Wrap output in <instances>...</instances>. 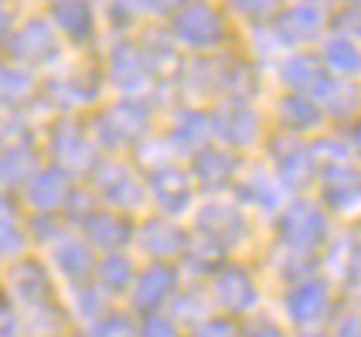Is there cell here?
I'll return each mask as SVG.
<instances>
[{"label": "cell", "mask_w": 361, "mask_h": 337, "mask_svg": "<svg viewBox=\"0 0 361 337\" xmlns=\"http://www.w3.org/2000/svg\"><path fill=\"white\" fill-rule=\"evenodd\" d=\"M44 147H48V164L61 167L65 174L79 178V174H92L96 171V143L89 137V126L79 116H59L48 123L44 130Z\"/></svg>", "instance_id": "6da1fadb"}, {"label": "cell", "mask_w": 361, "mask_h": 337, "mask_svg": "<svg viewBox=\"0 0 361 337\" xmlns=\"http://www.w3.org/2000/svg\"><path fill=\"white\" fill-rule=\"evenodd\" d=\"M4 290H7L11 303L18 307L20 314H31V310H41V307H48V303H59L55 273L48 269L44 256H31V252L7 266Z\"/></svg>", "instance_id": "7a4b0ae2"}, {"label": "cell", "mask_w": 361, "mask_h": 337, "mask_svg": "<svg viewBox=\"0 0 361 337\" xmlns=\"http://www.w3.org/2000/svg\"><path fill=\"white\" fill-rule=\"evenodd\" d=\"M61 44L59 31L51 27L48 14H31V18H20L14 35L7 41V59L24 65V68H48L61 59Z\"/></svg>", "instance_id": "3957f363"}, {"label": "cell", "mask_w": 361, "mask_h": 337, "mask_svg": "<svg viewBox=\"0 0 361 337\" xmlns=\"http://www.w3.org/2000/svg\"><path fill=\"white\" fill-rule=\"evenodd\" d=\"M147 130V113L133 99H120L113 106H102L96 119H89V137L102 150H126V143L140 140Z\"/></svg>", "instance_id": "277c9868"}, {"label": "cell", "mask_w": 361, "mask_h": 337, "mask_svg": "<svg viewBox=\"0 0 361 337\" xmlns=\"http://www.w3.org/2000/svg\"><path fill=\"white\" fill-rule=\"evenodd\" d=\"M96 252L89 249V242L68 225L51 245H44V262L48 269L55 273V279L68 283V286H79V283H89L92 279V269H96Z\"/></svg>", "instance_id": "5b68a950"}, {"label": "cell", "mask_w": 361, "mask_h": 337, "mask_svg": "<svg viewBox=\"0 0 361 337\" xmlns=\"http://www.w3.org/2000/svg\"><path fill=\"white\" fill-rule=\"evenodd\" d=\"M72 228L89 242L92 252H102V256L120 252L126 242H133V232H137L126 215L113 212V208H102V204H92L89 212H82L79 219L72 221Z\"/></svg>", "instance_id": "8992f818"}, {"label": "cell", "mask_w": 361, "mask_h": 337, "mask_svg": "<svg viewBox=\"0 0 361 337\" xmlns=\"http://www.w3.org/2000/svg\"><path fill=\"white\" fill-rule=\"evenodd\" d=\"M24 195V212H35V215H59L68 208V201L75 195V178L65 174L55 164H41L38 174L27 180V188L20 191Z\"/></svg>", "instance_id": "52a82bcc"}, {"label": "cell", "mask_w": 361, "mask_h": 337, "mask_svg": "<svg viewBox=\"0 0 361 337\" xmlns=\"http://www.w3.org/2000/svg\"><path fill=\"white\" fill-rule=\"evenodd\" d=\"M92 195L102 201V208H113V212L123 215V208L143 204V184L126 164L102 160L92 171Z\"/></svg>", "instance_id": "ba28073f"}, {"label": "cell", "mask_w": 361, "mask_h": 337, "mask_svg": "<svg viewBox=\"0 0 361 337\" xmlns=\"http://www.w3.org/2000/svg\"><path fill=\"white\" fill-rule=\"evenodd\" d=\"M99 92H102L99 72H92V68H72V72L55 75V79L48 82L44 99H48L51 109H59L61 116H75L85 106H92V102L99 99Z\"/></svg>", "instance_id": "9c48e42d"}, {"label": "cell", "mask_w": 361, "mask_h": 337, "mask_svg": "<svg viewBox=\"0 0 361 337\" xmlns=\"http://www.w3.org/2000/svg\"><path fill=\"white\" fill-rule=\"evenodd\" d=\"M48 20L51 27L59 31L61 41L68 44H92L96 38V27H99V18H96V7L92 4H82V0H59V4H48Z\"/></svg>", "instance_id": "30bf717a"}, {"label": "cell", "mask_w": 361, "mask_h": 337, "mask_svg": "<svg viewBox=\"0 0 361 337\" xmlns=\"http://www.w3.org/2000/svg\"><path fill=\"white\" fill-rule=\"evenodd\" d=\"M174 283H178L174 269L164 266V262H150L147 269H137V283H133V290H130L133 310L143 314V317L157 314L164 307V300L174 293Z\"/></svg>", "instance_id": "8fae6325"}, {"label": "cell", "mask_w": 361, "mask_h": 337, "mask_svg": "<svg viewBox=\"0 0 361 337\" xmlns=\"http://www.w3.org/2000/svg\"><path fill=\"white\" fill-rule=\"evenodd\" d=\"M31 252L27 238V212L14 195L0 191V262H18Z\"/></svg>", "instance_id": "7c38bea8"}, {"label": "cell", "mask_w": 361, "mask_h": 337, "mask_svg": "<svg viewBox=\"0 0 361 337\" xmlns=\"http://www.w3.org/2000/svg\"><path fill=\"white\" fill-rule=\"evenodd\" d=\"M147 65L150 61L143 59V51L133 41H116L109 51V61H106V82L116 85L123 96H137L143 75H147Z\"/></svg>", "instance_id": "4fadbf2b"}, {"label": "cell", "mask_w": 361, "mask_h": 337, "mask_svg": "<svg viewBox=\"0 0 361 337\" xmlns=\"http://www.w3.org/2000/svg\"><path fill=\"white\" fill-rule=\"evenodd\" d=\"M137 283V266L126 252H109V256L96 259V269H92V286L99 290L102 297H123L130 293Z\"/></svg>", "instance_id": "5bb4252c"}, {"label": "cell", "mask_w": 361, "mask_h": 337, "mask_svg": "<svg viewBox=\"0 0 361 337\" xmlns=\"http://www.w3.org/2000/svg\"><path fill=\"white\" fill-rule=\"evenodd\" d=\"M38 167H41V157H38V150H35V143L0 150V191L4 195L24 191L27 180L38 174Z\"/></svg>", "instance_id": "9a60e30c"}, {"label": "cell", "mask_w": 361, "mask_h": 337, "mask_svg": "<svg viewBox=\"0 0 361 337\" xmlns=\"http://www.w3.org/2000/svg\"><path fill=\"white\" fill-rule=\"evenodd\" d=\"M174 35L184 44L208 48V44L221 41V20L212 7H184L178 18H174Z\"/></svg>", "instance_id": "2e32d148"}, {"label": "cell", "mask_w": 361, "mask_h": 337, "mask_svg": "<svg viewBox=\"0 0 361 337\" xmlns=\"http://www.w3.org/2000/svg\"><path fill=\"white\" fill-rule=\"evenodd\" d=\"M283 238H286L297 252L317 245L324 238L321 212H317L314 204H297V208H290V215L283 219Z\"/></svg>", "instance_id": "e0dca14e"}, {"label": "cell", "mask_w": 361, "mask_h": 337, "mask_svg": "<svg viewBox=\"0 0 361 337\" xmlns=\"http://www.w3.org/2000/svg\"><path fill=\"white\" fill-rule=\"evenodd\" d=\"M133 242H137L150 259H167V256H174L180 245H184V235H180L174 225L154 219V221H143L140 228L133 232Z\"/></svg>", "instance_id": "ac0fdd59"}, {"label": "cell", "mask_w": 361, "mask_h": 337, "mask_svg": "<svg viewBox=\"0 0 361 337\" xmlns=\"http://www.w3.org/2000/svg\"><path fill=\"white\" fill-rule=\"evenodd\" d=\"M35 72L24 68L18 61L0 59V102L4 106H20L35 96Z\"/></svg>", "instance_id": "d6986e66"}, {"label": "cell", "mask_w": 361, "mask_h": 337, "mask_svg": "<svg viewBox=\"0 0 361 337\" xmlns=\"http://www.w3.org/2000/svg\"><path fill=\"white\" fill-rule=\"evenodd\" d=\"M147 188H150V195H154V198H161L157 204L167 208V212H178L180 204L191 198V180L184 178L180 171H164L161 167V171L150 178Z\"/></svg>", "instance_id": "ffe728a7"}, {"label": "cell", "mask_w": 361, "mask_h": 337, "mask_svg": "<svg viewBox=\"0 0 361 337\" xmlns=\"http://www.w3.org/2000/svg\"><path fill=\"white\" fill-rule=\"evenodd\" d=\"M215 293L228 310H245L256 300V290H252V283L242 269H221L215 276Z\"/></svg>", "instance_id": "44dd1931"}, {"label": "cell", "mask_w": 361, "mask_h": 337, "mask_svg": "<svg viewBox=\"0 0 361 337\" xmlns=\"http://www.w3.org/2000/svg\"><path fill=\"white\" fill-rule=\"evenodd\" d=\"M324 310H327V290H324L317 279H307V283H300L290 293V314L297 320H303V324L321 320Z\"/></svg>", "instance_id": "7402d4cb"}, {"label": "cell", "mask_w": 361, "mask_h": 337, "mask_svg": "<svg viewBox=\"0 0 361 337\" xmlns=\"http://www.w3.org/2000/svg\"><path fill=\"white\" fill-rule=\"evenodd\" d=\"M85 337H137V320L123 310H106Z\"/></svg>", "instance_id": "603a6c76"}, {"label": "cell", "mask_w": 361, "mask_h": 337, "mask_svg": "<svg viewBox=\"0 0 361 337\" xmlns=\"http://www.w3.org/2000/svg\"><path fill=\"white\" fill-rule=\"evenodd\" d=\"M137 337H180V334L164 314H150V317H143L137 324Z\"/></svg>", "instance_id": "cb8c5ba5"}, {"label": "cell", "mask_w": 361, "mask_h": 337, "mask_svg": "<svg viewBox=\"0 0 361 337\" xmlns=\"http://www.w3.org/2000/svg\"><path fill=\"white\" fill-rule=\"evenodd\" d=\"M256 337H280V331H276V327H266V331H259Z\"/></svg>", "instance_id": "d4e9b609"}]
</instances>
